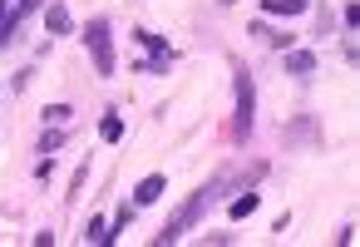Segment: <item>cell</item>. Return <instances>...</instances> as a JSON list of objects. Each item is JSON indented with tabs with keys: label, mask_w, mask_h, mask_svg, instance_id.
Returning a JSON list of instances; mask_svg holds the SVG:
<instances>
[{
	"label": "cell",
	"mask_w": 360,
	"mask_h": 247,
	"mask_svg": "<svg viewBox=\"0 0 360 247\" xmlns=\"http://www.w3.org/2000/svg\"><path fill=\"white\" fill-rule=\"evenodd\" d=\"M247 134H252V75L237 70V119H232V139L247 144Z\"/></svg>",
	"instance_id": "5"
},
{
	"label": "cell",
	"mask_w": 360,
	"mask_h": 247,
	"mask_svg": "<svg viewBox=\"0 0 360 247\" xmlns=\"http://www.w3.org/2000/svg\"><path fill=\"white\" fill-rule=\"evenodd\" d=\"M222 6H232V0H222Z\"/></svg>",
	"instance_id": "16"
},
{
	"label": "cell",
	"mask_w": 360,
	"mask_h": 247,
	"mask_svg": "<svg viewBox=\"0 0 360 247\" xmlns=\"http://www.w3.org/2000/svg\"><path fill=\"white\" fill-rule=\"evenodd\" d=\"M84 178H89V163H79V173H75V178H70V198H75V193H79V188H84Z\"/></svg>",
	"instance_id": "15"
},
{
	"label": "cell",
	"mask_w": 360,
	"mask_h": 247,
	"mask_svg": "<svg viewBox=\"0 0 360 247\" xmlns=\"http://www.w3.org/2000/svg\"><path fill=\"white\" fill-rule=\"evenodd\" d=\"M257 198H262V193H242V198H237V203H232L227 213H232V217H247V213L257 208Z\"/></svg>",
	"instance_id": "11"
},
{
	"label": "cell",
	"mask_w": 360,
	"mask_h": 247,
	"mask_svg": "<svg viewBox=\"0 0 360 247\" xmlns=\"http://www.w3.org/2000/svg\"><path fill=\"white\" fill-rule=\"evenodd\" d=\"M60 144H65V129H60V134H55V129H50V134H45V139H40V153H55V148H60Z\"/></svg>",
	"instance_id": "13"
},
{
	"label": "cell",
	"mask_w": 360,
	"mask_h": 247,
	"mask_svg": "<svg viewBox=\"0 0 360 247\" xmlns=\"http://www.w3.org/2000/svg\"><path fill=\"white\" fill-rule=\"evenodd\" d=\"M35 11H40V0H0V45H11L20 20L35 15Z\"/></svg>",
	"instance_id": "4"
},
{
	"label": "cell",
	"mask_w": 360,
	"mask_h": 247,
	"mask_svg": "<svg viewBox=\"0 0 360 247\" xmlns=\"http://www.w3.org/2000/svg\"><path fill=\"white\" fill-rule=\"evenodd\" d=\"M207 198H212V188H198V193L188 198V208L168 217V227L158 232V242H178V237H183V232H188V227H193V222L202 217V208H207Z\"/></svg>",
	"instance_id": "2"
},
{
	"label": "cell",
	"mask_w": 360,
	"mask_h": 247,
	"mask_svg": "<svg viewBox=\"0 0 360 247\" xmlns=\"http://www.w3.org/2000/svg\"><path fill=\"white\" fill-rule=\"evenodd\" d=\"M119 134H124V124H119V119H114V114H109V119H104V139H109V144H114V139H119Z\"/></svg>",
	"instance_id": "14"
},
{
	"label": "cell",
	"mask_w": 360,
	"mask_h": 247,
	"mask_svg": "<svg viewBox=\"0 0 360 247\" xmlns=\"http://www.w3.org/2000/svg\"><path fill=\"white\" fill-rule=\"evenodd\" d=\"M271 15H306V0H262Z\"/></svg>",
	"instance_id": "9"
},
{
	"label": "cell",
	"mask_w": 360,
	"mask_h": 247,
	"mask_svg": "<svg viewBox=\"0 0 360 247\" xmlns=\"http://www.w3.org/2000/svg\"><path fill=\"white\" fill-rule=\"evenodd\" d=\"M84 45H89V60H94L99 80H109V75H114V40H109V20H104V15H94V20L84 25Z\"/></svg>",
	"instance_id": "1"
},
{
	"label": "cell",
	"mask_w": 360,
	"mask_h": 247,
	"mask_svg": "<svg viewBox=\"0 0 360 247\" xmlns=\"http://www.w3.org/2000/svg\"><path fill=\"white\" fill-rule=\"evenodd\" d=\"M84 237H89V242H114V237H109V222H104L99 213L89 217V232H84Z\"/></svg>",
	"instance_id": "10"
},
{
	"label": "cell",
	"mask_w": 360,
	"mask_h": 247,
	"mask_svg": "<svg viewBox=\"0 0 360 247\" xmlns=\"http://www.w3.org/2000/svg\"><path fill=\"white\" fill-rule=\"evenodd\" d=\"M134 45H139V50H148V60L139 65V75H163V70L173 65V50H168L153 30H134Z\"/></svg>",
	"instance_id": "3"
},
{
	"label": "cell",
	"mask_w": 360,
	"mask_h": 247,
	"mask_svg": "<svg viewBox=\"0 0 360 247\" xmlns=\"http://www.w3.org/2000/svg\"><path fill=\"white\" fill-rule=\"evenodd\" d=\"M286 70H291V75H311V70H316V55H311V50H291V55H286Z\"/></svg>",
	"instance_id": "8"
},
{
	"label": "cell",
	"mask_w": 360,
	"mask_h": 247,
	"mask_svg": "<svg viewBox=\"0 0 360 247\" xmlns=\"http://www.w3.org/2000/svg\"><path fill=\"white\" fill-rule=\"evenodd\" d=\"M158 198H163V173H148V178L134 188V203H139V208H148V203H158Z\"/></svg>",
	"instance_id": "6"
},
{
	"label": "cell",
	"mask_w": 360,
	"mask_h": 247,
	"mask_svg": "<svg viewBox=\"0 0 360 247\" xmlns=\"http://www.w3.org/2000/svg\"><path fill=\"white\" fill-rule=\"evenodd\" d=\"M70 119V104H45V124H65Z\"/></svg>",
	"instance_id": "12"
},
{
	"label": "cell",
	"mask_w": 360,
	"mask_h": 247,
	"mask_svg": "<svg viewBox=\"0 0 360 247\" xmlns=\"http://www.w3.org/2000/svg\"><path fill=\"white\" fill-rule=\"evenodd\" d=\"M45 25H50V35H70V25H75V20H70V11H65V6H50V11H45Z\"/></svg>",
	"instance_id": "7"
}]
</instances>
